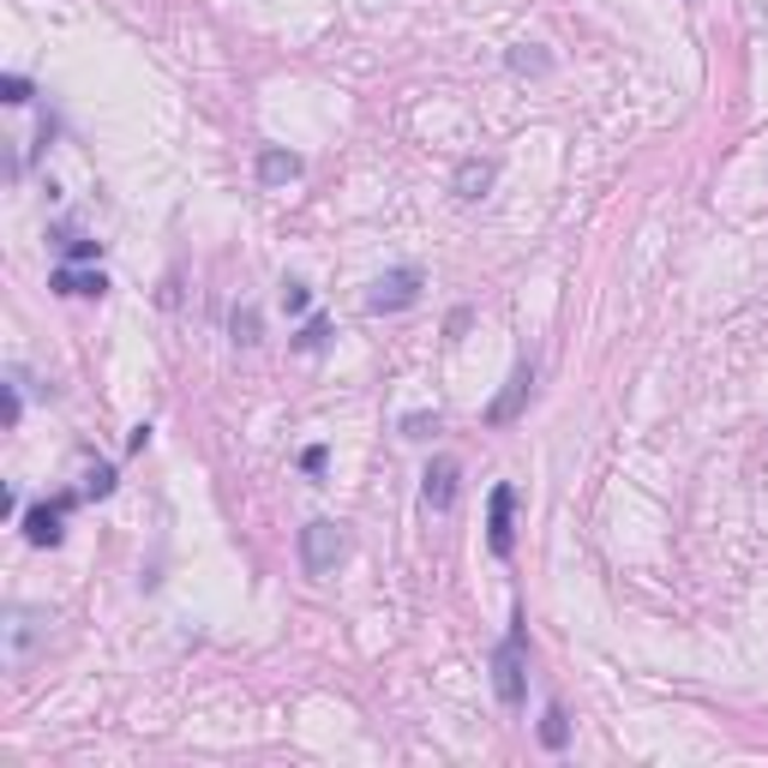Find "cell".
Masks as SVG:
<instances>
[{
    "label": "cell",
    "mask_w": 768,
    "mask_h": 768,
    "mask_svg": "<svg viewBox=\"0 0 768 768\" xmlns=\"http://www.w3.org/2000/svg\"><path fill=\"white\" fill-rule=\"evenodd\" d=\"M541 745H546V750H565V745H571V721H565V709H546V714H541Z\"/></svg>",
    "instance_id": "12"
},
{
    "label": "cell",
    "mask_w": 768,
    "mask_h": 768,
    "mask_svg": "<svg viewBox=\"0 0 768 768\" xmlns=\"http://www.w3.org/2000/svg\"><path fill=\"white\" fill-rule=\"evenodd\" d=\"M325 342H330V318H306V325L294 330V349L301 354H318Z\"/></svg>",
    "instance_id": "13"
},
{
    "label": "cell",
    "mask_w": 768,
    "mask_h": 768,
    "mask_svg": "<svg viewBox=\"0 0 768 768\" xmlns=\"http://www.w3.org/2000/svg\"><path fill=\"white\" fill-rule=\"evenodd\" d=\"M486 187H493V162H475V157H468L463 169H456V199H481Z\"/></svg>",
    "instance_id": "11"
},
{
    "label": "cell",
    "mask_w": 768,
    "mask_h": 768,
    "mask_svg": "<svg viewBox=\"0 0 768 768\" xmlns=\"http://www.w3.org/2000/svg\"><path fill=\"white\" fill-rule=\"evenodd\" d=\"M84 493H91V498H109V493H114V468L97 463L91 475H84Z\"/></svg>",
    "instance_id": "17"
},
{
    "label": "cell",
    "mask_w": 768,
    "mask_h": 768,
    "mask_svg": "<svg viewBox=\"0 0 768 768\" xmlns=\"http://www.w3.org/2000/svg\"><path fill=\"white\" fill-rule=\"evenodd\" d=\"M36 624H48L43 612H24V607H12V624H7V660H12V667H24V660H31Z\"/></svg>",
    "instance_id": "8"
},
{
    "label": "cell",
    "mask_w": 768,
    "mask_h": 768,
    "mask_svg": "<svg viewBox=\"0 0 768 768\" xmlns=\"http://www.w3.org/2000/svg\"><path fill=\"white\" fill-rule=\"evenodd\" d=\"M301 468H306V475H325V444H306V451H301Z\"/></svg>",
    "instance_id": "20"
},
{
    "label": "cell",
    "mask_w": 768,
    "mask_h": 768,
    "mask_svg": "<svg viewBox=\"0 0 768 768\" xmlns=\"http://www.w3.org/2000/svg\"><path fill=\"white\" fill-rule=\"evenodd\" d=\"M529 631H522V619L510 624V636L498 643V655H493V685H498V702L505 709H522V697H529Z\"/></svg>",
    "instance_id": "1"
},
{
    "label": "cell",
    "mask_w": 768,
    "mask_h": 768,
    "mask_svg": "<svg viewBox=\"0 0 768 768\" xmlns=\"http://www.w3.org/2000/svg\"><path fill=\"white\" fill-rule=\"evenodd\" d=\"M0 97H7L12 109H24V102H31V79H19V72H7V79H0Z\"/></svg>",
    "instance_id": "18"
},
{
    "label": "cell",
    "mask_w": 768,
    "mask_h": 768,
    "mask_svg": "<svg viewBox=\"0 0 768 768\" xmlns=\"http://www.w3.org/2000/svg\"><path fill=\"white\" fill-rule=\"evenodd\" d=\"M79 505L72 493H60V498H48V505H31L24 510V541L31 546H60V534H67V510Z\"/></svg>",
    "instance_id": "5"
},
{
    "label": "cell",
    "mask_w": 768,
    "mask_h": 768,
    "mask_svg": "<svg viewBox=\"0 0 768 768\" xmlns=\"http://www.w3.org/2000/svg\"><path fill=\"white\" fill-rule=\"evenodd\" d=\"M48 289H55V294H72V301H79V294L91 301V294L109 289V276H102V271H79V264H60V271L48 276Z\"/></svg>",
    "instance_id": "9"
},
{
    "label": "cell",
    "mask_w": 768,
    "mask_h": 768,
    "mask_svg": "<svg viewBox=\"0 0 768 768\" xmlns=\"http://www.w3.org/2000/svg\"><path fill=\"white\" fill-rule=\"evenodd\" d=\"M306 306H313V289H306V283H283V313L301 318Z\"/></svg>",
    "instance_id": "16"
},
{
    "label": "cell",
    "mask_w": 768,
    "mask_h": 768,
    "mask_svg": "<svg viewBox=\"0 0 768 768\" xmlns=\"http://www.w3.org/2000/svg\"><path fill=\"white\" fill-rule=\"evenodd\" d=\"M342 553H349V534H342L337 522L318 517V522H306V529H301V571L306 576H330L342 565Z\"/></svg>",
    "instance_id": "2"
},
{
    "label": "cell",
    "mask_w": 768,
    "mask_h": 768,
    "mask_svg": "<svg viewBox=\"0 0 768 768\" xmlns=\"http://www.w3.org/2000/svg\"><path fill=\"white\" fill-rule=\"evenodd\" d=\"M529 391H534V366L517 361V373L505 379V391L493 396V408H486V427H510V420L522 415V403H529Z\"/></svg>",
    "instance_id": "6"
},
{
    "label": "cell",
    "mask_w": 768,
    "mask_h": 768,
    "mask_svg": "<svg viewBox=\"0 0 768 768\" xmlns=\"http://www.w3.org/2000/svg\"><path fill=\"white\" fill-rule=\"evenodd\" d=\"M235 342H247V349L259 342V313H252V306H240V313H235Z\"/></svg>",
    "instance_id": "19"
},
{
    "label": "cell",
    "mask_w": 768,
    "mask_h": 768,
    "mask_svg": "<svg viewBox=\"0 0 768 768\" xmlns=\"http://www.w3.org/2000/svg\"><path fill=\"white\" fill-rule=\"evenodd\" d=\"M259 181H264V187H289V181H301V157H294V150L264 145V150H259Z\"/></svg>",
    "instance_id": "10"
},
{
    "label": "cell",
    "mask_w": 768,
    "mask_h": 768,
    "mask_svg": "<svg viewBox=\"0 0 768 768\" xmlns=\"http://www.w3.org/2000/svg\"><path fill=\"white\" fill-rule=\"evenodd\" d=\"M67 264H84V259H102V240H84V235H67Z\"/></svg>",
    "instance_id": "14"
},
{
    "label": "cell",
    "mask_w": 768,
    "mask_h": 768,
    "mask_svg": "<svg viewBox=\"0 0 768 768\" xmlns=\"http://www.w3.org/2000/svg\"><path fill=\"white\" fill-rule=\"evenodd\" d=\"M456 475H463V468L451 463V456H432V468H427V486H420V498H427V510H451L456 505Z\"/></svg>",
    "instance_id": "7"
},
{
    "label": "cell",
    "mask_w": 768,
    "mask_h": 768,
    "mask_svg": "<svg viewBox=\"0 0 768 768\" xmlns=\"http://www.w3.org/2000/svg\"><path fill=\"white\" fill-rule=\"evenodd\" d=\"M486 546H493L498 558L517 553V486L498 481L493 498H486Z\"/></svg>",
    "instance_id": "4"
},
{
    "label": "cell",
    "mask_w": 768,
    "mask_h": 768,
    "mask_svg": "<svg viewBox=\"0 0 768 768\" xmlns=\"http://www.w3.org/2000/svg\"><path fill=\"white\" fill-rule=\"evenodd\" d=\"M432 432H439V415H427V408H420V415H403V439H432Z\"/></svg>",
    "instance_id": "15"
},
{
    "label": "cell",
    "mask_w": 768,
    "mask_h": 768,
    "mask_svg": "<svg viewBox=\"0 0 768 768\" xmlns=\"http://www.w3.org/2000/svg\"><path fill=\"white\" fill-rule=\"evenodd\" d=\"M420 289H427V276L415 271V264H396V271H384L373 289H366V313H408V306L420 301Z\"/></svg>",
    "instance_id": "3"
}]
</instances>
